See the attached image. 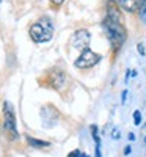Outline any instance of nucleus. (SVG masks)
<instances>
[{
  "mask_svg": "<svg viewBox=\"0 0 146 157\" xmlns=\"http://www.w3.org/2000/svg\"><path fill=\"white\" fill-rule=\"evenodd\" d=\"M80 151H79V149H75V151H72V152H69L68 154V157H80Z\"/></svg>",
  "mask_w": 146,
  "mask_h": 157,
  "instance_id": "4468645a",
  "label": "nucleus"
},
{
  "mask_svg": "<svg viewBox=\"0 0 146 157\" xmlns=\"http://www.w3.org/2000/svg\"><path fill=\"white\" fill-rule=\"evenodd\" d=\"M99 60H101L99 54L93 52L91 49H85V50H82V54L75 58L74 64L79 69H88V68H93L94 64H98Z\"/></svg>",
  "mask_w": 146,
  "mask_h": 157,
  "instance_id": "20e7f679",
  "label": "nucleus"
},
{
  "mask_svg": "<svg viewBox=\"0 0 146 157\" xmlns=\"http://www.w3.org/2000/svg\"><path fill=\"white\" fill-rule=\"evenodd\" d=\"M54 36V25L49 17H41L30 27V38L35 43H47Z\"/></svg>",
  "mask_w": 146,
  "mask_h": 157,
  "instance_id": "f03ea898",
  "label": "nucleus"
},
{
  "mask_svg": "<svg viewBox=\"0 0 146 157\" xmlns=\"http://www.w3.org/2000/svg\"><path fill=\"white\" fill-rule=\"evenodd\" d=\"M90 130H91V135H93V138H94V141H98L99 140V135H98V126H90Z\"/></svg>",
  "mask_w": 146,
  "mask_h": 157,
  "instance_id": "9d476101",
  "label": "nucleus"
},
{
  "mask_svg": "<svg viewBox=\"0 0 146 157\" xmlns=\"http://www.w3.org/2000/svg\"><path fill=\"white\" fill-rule=\"evenodd\" d=\"M134 124H141V113L138 112V110H135L134 112Z\"/></svg>",
  "mask_w": 146,
  "mask_h": 157,
  "instance_id": "9b49d317",
  "label": "nucleus"
},
{
  "mask_svg": "<svg viewBox=\"0 0 146 157\" xmlns=\"http://www.w3.org/2000/svg\"><path fill=\"white\" fill-rule=\"evenodd\" d=\"M124 154H130V146H126V149H124Z\"/></svg>",
  "mask_w": 146,
  "mask_h": 157,
  "instance_id": "f3484780",
  "label": "nucleus"
},
{
  "mask_svg": "<svg viewBox=\"0 0 146 157\" xmlns=\"http://www.w3.org/2000/svg\"><path fill=\"white\" fill-rule=\"evenodd\" d=\"M47 82H49L50 86H54L55 90H63L66 85H68V75H66L64 71H61V69H55V71L49 72Z\"/></svg>",
  "mask_w": 146,
  "mask_h": 157,
  "instance_id": "423d86ee",
  "label": "nucleus"
},
{
  "mask_svg": "<svg viewBox=\"0 0 146 157\" xmlns=\"http://www.w3.org/2000/svg\"><path fill=\"white\" fill-rule=\"evenodd\" d=\"M104 30L105 33H107V38H109V41L113 47V50H119L121 49V46L124 44L126 41V38H127V30L124 27V24L123 21H116V19H112V17H105L104 22Z\"/></svg>",
  "mask_w": 146,
  "mask_h": 157,
  "instance_id": "f257e3e1",
  "label": "nucleus"
},
{
  "mask_svg": "<svg viewBox=\"0 0 146 157\" xmlns=\"http://www.w3.org/2000/svg\"><path fill=\"white\" fill-rule=\"evenodd\" d=\"M63 2H64V0H50V5L54 8H60L63 5Z\"/></svg>",
  "mask_w": 146,
  "mask_h": 157,
  "instance_id": "f8f14e48",
  "label": "nucleus"
},
{
  "mask_svg": "<svg viewBox=\"0 0 146 157\" xmlns=\"http://www.w3.org/2000/svg\"><path fill=\"white\" fill-rule=\"evenodd\" d=\"M129 140H135V134H129Z\"/></svg>",
  "mask_w": 146,
  "mask_h": 157,
  "instance_id": "a211bd4d",
  "label": "nucleus"
},
{
  "mask_svg": "<svg viewBox=\"0 0 146 157\" xmlns=\"http://www.w3.org/2000/svg\"><path fill=\"white\" fill-rule=\"evenodd\" d=\"M27 141L29 145L33 146V148H47L50 143L49 141H43V140H36V138H32V137H27Z\"/></svg>",
  "mask_w": 146,
  "mask_h": 157,
  "instance_id": "6e6552de",
  "label": "nucleus"
},
{
  "mask_svg": "<svg viewBox=\"0 0 146 157\" xmlns=\"http://www.w3.org/2000/svg\"><path fill=\"white\" fill-rule=\"evenodd\" d=\"M90 32L88 30H77L72 38H71V46L79 49V50H85V49H90Z\"/></svg>",
  "mask_w": 146,
  "mask_h": 157,
  "instance_id": "39448f33",
  "label": "nucleus"
},
{
  "mask_svg": "<svg viewBox=\"0 0 146 157\" xmlns=\"http://www.w3.org/2000/svg\"><path fill=\"white\" fill-rule=\"evenodd\" d=\"M126 96H127V91L124 90V91H123V99H121V102H123V104L126 102Z\"/></svg>",
  "mask_w": 146,
  "mask_h": 157,
  "instance_id": "dca6fc26",
  "label": "nucleus"
},
{
  "mask_svg": "<svg viewBox=\"0 0 146 157\" xmlns=\"http://www.w3.org/2000/svg\"><path fill=\"white\" fill-rule=\"evenodd\" d=\"M137 50H138V54H140V55H144V54H146V50H144V46H143V43H138V46H137Z\"/></svg>",
  "mask_w": 146,
  "mask_h": 157,
  "instance_id": "ddd939ff",
  "label": "nucleus"
},
{
  "mask_svg": "<svg viewBox=\"0 0 146 157\" xmlns=\"http://www.w3.org/2000/svg\"><path fill=\"white\" fill-rule=\"evenodd\" d=\"M3 129L11 140H16L19 137L17 126H16V115L10 102H3Z\"/></svg>",
  "mask_w": 146,
  "mask_h": 157,
  "instance_id": "7ed1b4c3",
  "label": "nucleus"
},
{
  "mask_svg": "<svg viewBox=\"0 0 146 157\" xmlns=\"http://www.w3.org/2000/svg\"><path fill=\"white\" fill-rule=\"evenodd\" d=\"M138 14L141 21L146 24V0H140V6H138Z\"/></svg>",
  "mask_w": 146,
  "mask_h": 157,
  "instance_id": "1a4fd4ad",
  "label": "nucleus"
},
{
  "mask_svg": "<svg viewBox=\"0 0 146 157\" xmlns=\"http://www.w3.org/2000/svg\"><path fill=\"white\" fill-rule=\"evenodd\" d=\"M80 157H90V155H88V154H83V152H82V154H80Z\"/></svg>",
  "mask_w": 146,
  "mask_h": 157,
  "instance_id": "6ab92c4d",
  "label": "nucleus"
},
{
  "mask_svg": "<svg viewBox=\"0 0 146 157\" xmlns=\"http://www.w3.org/2000/svg\"><path fill=\"white\" fill-rule=\"evenodd\" d=\"M116 3L119 8H123L129 13H135V11H138L140 0H116Z\"/></svg>",
  "mask_w": 146,
  "mask_h": 157,
  "instance_id": "0eeeda50",
  "label": "nucleus"
},
{
  "mask_svg": "<svg viewBox=\"0 0 146 157\" xmlns=\"http://www.w3.org/2000/svg\"><path fill=\"white\" fill-rule=\"evenodd\" d=\"M112 138H113V140H118V138H119V130H118V129H113V132H112Z\"/></svg>",
  "mask_w": 146,
  "mask_h": 157,
  "instance_id": "2eb2a0df",
  "label": "nucleus"
},
{
  "mask_svg": "<svg viewBox=\"0 0 146 157\" xmlns=\"http://www.w3.org/2000/svg\"><path fill=\"white\" fill-rule=\"evenodd\" d=\"M144 141H146V137H144Z\"/></svg>",
  "mask_w": 146,
  "mask_h": 157,
  "instance_id": "aec40b11",
  "label": "nucleus"
}]
</instances>
